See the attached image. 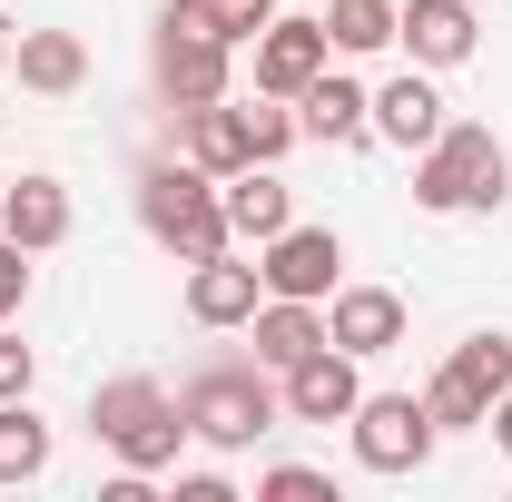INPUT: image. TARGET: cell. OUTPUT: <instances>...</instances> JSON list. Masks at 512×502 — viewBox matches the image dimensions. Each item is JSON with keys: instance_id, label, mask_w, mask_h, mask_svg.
I'll return each instance as SVG.
<instances>
[{"instance_id": "6da1fadb", "label": "cell", "mask_w": 512, "mask_h": 502, "mask_svg": "<svg viewBox=\"0 0 512 502\" xmlns=\"http://www.w3.org/2000/svg\"><path fill=\"white\" fill-rule=\"evenodd\" d=\"M138 227L178 266H207V256H227V197L197 158H148L138 168Z\"/></svg>"}, {"instance_id": "7a4b0ae2", "label": "cell", "mask_w": 512, "mask_h": 502, "mask_svg": "<svg viewBox=\"0 0 512 502\" xmlns=\"http://www.w3.org/2000/svg\"><path fill=\"white\" fill-rule=\"evenodd\" d=\"M227 30H217V10L207 0H168L158 10V40H148V79H158V99H168V119L178 109H207V99H227Z\"/></svg>"}, {"instance_id": "3957f363", "label": "cell", "mask_w": 512, "mask_h": 502, "mask_svg": "<svg viewBox=\"0 0 512 502\" xmlns=\"http://www.w3.org/2000/svg\"><path fill=\"white\" fill-rule=\"evenodd\" d=\"M503 188H512V158H503V138L493 128H453L444 119V138L434 148H414V207H434V217H473V207H503Z\"/></svg>"}, {"instance_id": "277c9868", "label": "cell", "mask_w": 512, "mask_h": 502, "mask_svg": "<svg viewBox=\"0 0 512 502\" xmlns=\"http://www.w3.org/2000/svg\"><path fill=\"white\" fill-rule=\"evenodd\" d=\"M178 414H188L197 443H217V453H247L276 414H286V394L266 384V365H237V355H217V365H197L178 384Z\"/></svg>"}, {"instance_id": "5b68a950", "label": "cell", "mask_w": 512, "mask_h": 502, "mask_svg": "<svg viewBox=\"0 0 512 502\" xmlns=\"http://www.w3.org/2000/svg\"><path fill=\"white\" fill-rule=\"evenodd\" d=\"M89 434L109 443L128 473H168V463H178V443H188V414H178V394H168V384L119 375V384H99V394H89Z\"/></svg>"}, {"instance_id": "8992f818", "label": "cell", "mask_w": 512, "mask_h": 502, "mask_svg": "<svg viewBox=\"0 0 512 502\" xmlns=\"http://www.w3.org/2000/svg\"><path fill=\"white\" fill-rule=\"evenodd\" d=\"M503 394H512V335H463L444 375L424 384V414H434V434H473Z\"/></svg>"}, {"instance_id": "52a82bcc", "label": "cell", "mask_w": 512, "mask_h": 502, "mask_svg": "<svg viewBox=\"0 0 512 502\" xmlns=\"http://www.w3.org/2000/svg\"><path fill=\"white\" fill-rule=\"evenodd\" d=\"M434 443L444 434H434L424 394H365V404H355V463H365V473H414Z\"/></svg>"}, {"instance_id": "ba28073f", "label": "cell", "mask_w": 512, "mask_h": 502, "mask_svg": "<svg viewBox=\"0 0 512 502\" xmlns=\"http://www.w3.org/2000/svg\"><path fill=\"white\" fill-rule=\"evenodd\" d=\"M335 266H345V237H335V227H276V237L256 247L266 296H306V306L335 296Z\"/></svg>"}, {"instance_id": "9c48e42d", "label": "cell", "mask_w": 512, "mask_h": 502, "mask_svg": "<svg viewBox=\"0 0 512 502\" xmlns=\"http://www.w3.org/2000/svg\"><path fill=\"white\" fill-rule=\"evenodd\" d=\"M276 394H286V414H296V424H355L365 375H355V355H345V345H316L306 365H286V375H276Z\"/></svg>"}, {"instance_id": "30bf717a", "label": "cell", "mask_w": 512, "mask_h": 502, "mask_svg": "<svg viewBox=\"0 0 512 502\" xmlns=\"http://www.w3.org/2000/svg\"><path fill=\"white\" fill-rule=\"evenodd\" d=\"M325 345H345L355 365L365 355H394L404 345V296L394 286H335L325 296Z\"/></svg>"}, {"instance_id": "8fae6325", "label": "cell", "mask_w": 512, "mask_h": 502, "mask_svg": "<svg viewBox=\"0 0 512 502\" xmlns=\"http://www.w3.org/2000/svg\"><path fill=\"white\" fill-rule=\"evenodd\" d=\"M335 60V40H325V20H266L256 30V89L266 99H306V79Z\"/></svg>"}, {"instance_id": "7c38bea8", "label": "cell", "mask_w": 512, "mask_h": 502, "mask_svg": "<svg viewBox=\"0 0 512 502\" xmlns=\"http://www.w3.org/2000/svg\"><path fill=\"white\" fill-rule=\"evenodd\" d=\"M296 128H306L316 148H365V138H375V89H365V79L316 69V79H306V99H296Z\"/></svg>"}, {"instance_id": "4fadbf2b", "label": "cell", "mask_w": 512, "mask_h": 502, "mask_svg": "<svg viewBox=\"0 0 512 502\" xmlns=\"http://www.w3.org/2000/svg\"><path fill=\"white\" fill-rule=\"evenodd\" d=\"M473 30L483 20L463 0H404V20H394V40L414 50V69H463L473 60Z\"/></svg>"}, {"instance_id": "5bb4252c", "label": "cell", "mask_w": 512, "mask_h": 502, "mask_svg": "<svg viewBox=\"0 0 512 502\" xmlns=\"http://www.w3.org/2000/svg\"><path fill=\"white\" fill-rule=\"evenodd\" d=\"M0 237H20L30 256H50L69 237V188L50 178V168H30L20 188H0Z\"/></svg>"}, {"instance_id": "9a60e30c", "label": "cell", "mask_w": 512, "mask_h": 502, "mask_svg": "<svg viewBox=\"0 0 512 502\" xmlns=\"http://www.w3.org/2000/svg\"><path fill=\"white\" fill-rule=\"evenodd\" d=\"M247 325H256V365H266V375L306 365V355L325 345V306H306V296H266Z\"/></svg>"}, {"instance_id": "2e32d148", "label": "cell", "mask_w": 512, "mask_h": 502, "mask_svg": "<svg viewBox=\"0 0 512 502\" xmlns=\"http://www.w3.org/2000/svg\"><path fill=\"white\" fill-rule=\"evenodd\" d=\"M256 306H266V276H256V266H237V256L188 266V315L197 325H247Z\"/></svg>"}, {"instance_id": "e0dca14e", "label": "cell", "mask_w": 512, "mask_h": 502, "mask_svg": "<svg viewBox=\"0 0 512 502\" xmlns=\"http://www.w3.org/2000/svg\"><path fill=\"white\" fill-rule=\"evenodd\" d=\"M375 138H394V148H434L444 138V99H434L424 69H404V79L375 89Z\"/></svg>"}, {"instance_id": "ac0fdd59", "label": "cell", "mask_w": 512, "mask_h": 502, "mask_svg": "<svg viewBox=\"0 0 512 502\" xmlns=\"http://www.w3.org/2000/svg\"><path fill=\"white\" fill-rule=\"evenodd\" d=\"M178 158H197L207 178H237V168H256V158H247V119H237L227 99H207V109H178Z\"/></svg>"}, {"instance_id": "d6986e66", "label": "cell", "mask_w": 512, "mask_h": 502, "mask_svg": "<svg viewBox=\"0 0 512 502\" xmlns=\"http://www.w3.org/2000/svg\"><path fill=\"white\" fill-rule=\"evenodd\" d=\"M217 197H227V237H276V227H296V197H286V178L276 168H237V178H217Z\"/></svg>"}, {"instance_id": "ffe728a7", "label": "cell", "mask_w": 512, "mask_h": 502, "mask_svg": "<svg viewBox=\"0 0 512 502\" xmlns=\"http://www.w3.org/2000/svg\"><path fill=\"white\" fill-rule=\"evenodd\" d=\"M10 69H20V89H40V99H69V89L89 79V50H79V30H20Z\"/></svg>"}, {"instance_id": "44dd1931", "label": "cell", "mask_w": 512, "mask_h": 502, "mask_svg": "<svg viewBox=\"0 0 512 502\" xmlns=\"http://www.w3.org/2000/svg\"><path fill=\"white\" fill-rule=\"evenodd\" d=\"M40 473H50V424L30 414V394H10L0 404V493L10 483H40Z\"/></svg>"}, {"instance_id": "7402d4cb", "label": "cell", "mask_w": 512, "mask_h": 502, "mask_svg": "<svg viewBox=\"0 0 512 502\" xmlns=\"http://www.w3.org/2000/svg\"><path fill=\"white\" fill-rule=\"evenodd\" d=\"M394 20H404L394 0H325V40L355 50V60H365V50H394Z\"/></svg>"}, {"instance_id": "603a6c76", "label": "cell", "mask_w": 512, "mask_h": 502, "mask_svg": "<svg viewBox=\"0 0 512 502\" xmlns=\"http://www.w3.org/2000/svg\"><path fill=\"white\" fill-rule=\"evenodd\" d=\"M237 119H247V158H256V168H276V158L306 138V128H296V109H286V99H266V89H256Z\"/></svg>"}, {"instance_id": "cb8c5ba5", "label": "cell", "mask_w": 512, "mask_h": 502, "mask_svg": "<svg viewBox=\"0 0 512 502\" xmlns=\"http://www.w3.org/2000/svg\"><path fill=\"white\" fill-rule=\"evenodd\" d=\"M256 493L266 502H335V473H316V463H266Z\"/></svg>"}, {"instance_id": "d4e9b609", "label": "cell", "mask_w": 512, "mask_h": 502, "mask_svg": "<svg viewBox=\"0 0 512 502\" xmlns=\"http://www.w3.org/2000/svg\"><path fill=\"white\" fill-rule=\"evenodd\" d=\"M20 296H30V247H20V237H0V325L20 315Z\"/></svg>"}, {"instance_id": "484cf974", "label": "cell", "mask_w": 512, "mask_h": 502, "mask_svg": "<svg viewBox=\"0 0 512 502\" xmlns=\"http://www.w3.org/2000/svg\"><path fill=\"white\" fill-rule=\"evenodd\" d=\"M30 375H40V355H30V345L0 325V404H10V394H30Z\"/></svg>"}, {"instance_id": "4316f807", "label": "cell", "mask_w": 512, "mask_h": 502, "mask_svg": "<svg viewBox=\"0 0 512 502\" xmlns=\"http://www.w3.org/2000/svg\"><path fill=\"white\" fill-rule=\"evenodd\" d=\"M207 10H217V30H227V40H256V30L276 20V0H207Z\"/></svg>"}, {"instance_id": "83f0119b", "label": "cell", "mask_w": 512, "mask_h": 502, "mask_svg": "<svg viewBox=\"0 0 512 502\" xmlns=\"http://www.w3.org/2000/svg\"><path fill=\"white\" fill-rule=\"evenodd\" d=\"M483 424H493V443H503V453H512V394H503V404H493V414H483Z\"/></svg>"}, {"instance_id": "f1b7e54d", "label": "cell", "mask_w": 512, "mask_h": 502, "mask_svg": "<svg viewBox=\"0 0 512 502\" xmlns=\"http://www.w3.org/2000/svg\"><path fill=\"white\" fill-rule=\"evenodd\" d=\"M0 79H10V40H0Z\"/></svg>"}]
</instances>
